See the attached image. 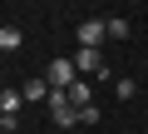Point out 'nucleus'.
<instances>
[{"label": "nucleus", "instance_id": "f257e3e1", "mask_svg": "<svg viewBox=\"0 0 148 134\" xmlns=\"http://www.w3.org/2000/svg\"><path fill=\"white\" fill-rule=\"evenodd\" d=\"M45 85H49L54 94H69L74 85H79V70H74V60H54L49 70H45Z\"/></svg>", "mask_w": 148, "mask_h": 134}, {"label": "nucleus", "instance_id": "f03ea898", "mask_svg": "<svg viewBox=\"0 0 148 134\" xmlns=\"http://www.w3.org/2000/svg\"><path fill=\"white\" fill-rule=\"evenodd\" d=\"M99 40H109V20H79V50H99Z\"/></svg>", "mask_w": 148, "mask_h": 134}, {"label": "nucleus", "instance_id": "7ed1b4c3", "mask_svg": "<svg viewBox=\"0 0 148 134\" xmlns=\"http://www.w3.org/2000/svg\"><path fill=\"white\" fill-rule=\"evenodd\" d=\"M49 114H54V124H59V129L79 124V109L69 104V94H49Z\"/></svg>", "mask_w": 148, "mask_h": 134}, {"label": "nucleus", "instance_id": "20e7f679", "mask_svg": "<svg viewBox=\"0 0 148 134\" xmlns=\"http://www.w3.org/2000/svg\"><path fill=\"white\" fill-rule=\"evenodd\" d=\"M20 104H25V94H20V90H0V114H5L10 124L20 119Z\"/></svg>", "mask_w": 148, "mask_h": 134}, {"label": "nucleus", "instance_id": "39448f33", "mask_svg": "<svg viewBox=\"0 0 148 134\" xmlns=\"http://www.w3.org/2000/svg\"><path fill=\"white\" fill-rule=\"evenodd\" d=\"M20 45H25V35H20V25H0V50L10 55V50H20Z\"/></svg>", "mask_w": 148, "mask_h": 134}, {"label": "nucleus", "instance_id": "423d86ee", "mask_svg": "<svg viewBox=\"0 0 148 134\" xmlns=\"http://www.w3.org/2000/svg\"><path fill=\"white\" fill-rule=\"evenodd\" d=\"M20 94H25V99H45V104H49V94H54V90H49L45 80H25V90H20Z\"/></svg>", "mask_w": 148, "mask_h": 134}, {"label": "nucleus", "instance_id": "0eeeda50", "mask_svg": "<svg viewBox=\"0 0 148 134\" xmlns=\"http://www.w3.org/2000/svg\"><path fill=\"white\" fill-rule=\"evenodd\" d=\"M109 40H128V20L123 15H109Z\"/></svg>", "mask_w": 148, "mask_h": 134}, {"label": "nucleus", "instance_id": "6e6552de", "mask_svg": "<svg viewBox=\"0 0 148 134\" xmlns=\"http://www.w3.org/2000/svg\"><path fill=\"white\" fill-rule=\"evenodd\" d=\"M114 94H119V99H133L138 90H133V80H114Z\"/></svg>", "mask_w": 148, "mask_h": 134}, {"label": "nucleus", "instance_id": "1a4fd4ad", "mask_svg": "<svg viewBox=\"0 0 148 134\" xmlns=\"http://www.w3.org/2000/svg\"><path fill=\"white\" fill-rule=\"evenodd\" d=\"M5 129H15V124H10V119H5V114H0V134H5Z\"/></svg>", "mask_w": 148, "mask_h": 134}]
</instances>
